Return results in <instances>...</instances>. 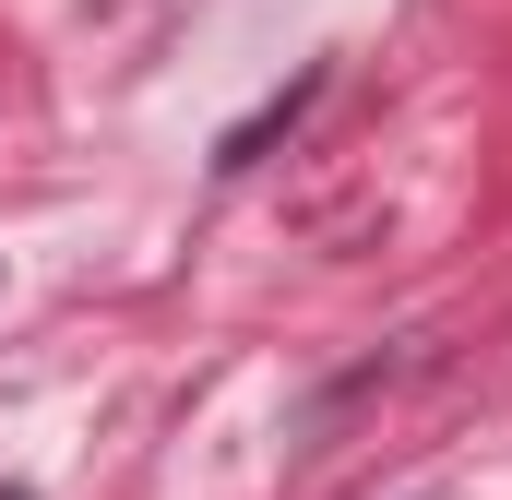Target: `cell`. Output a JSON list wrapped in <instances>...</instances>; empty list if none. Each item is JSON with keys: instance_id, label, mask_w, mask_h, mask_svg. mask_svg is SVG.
I'll use <instances>...</instances> for the list:
<instances>
[{"instance_id": "6da1fadb", "label": "cell", "mask_w": 512, "mask_h": 500, "mask_svg": "<svg viewBox=\"0 0 512 500\" xmlns=\"http://www.w3.org/2000/svg\"><path fill=\"white\" fill-rule=\"evenodd\" d=\"M0 500H24V489H0Z\"/></svg>"}]
</instances>
